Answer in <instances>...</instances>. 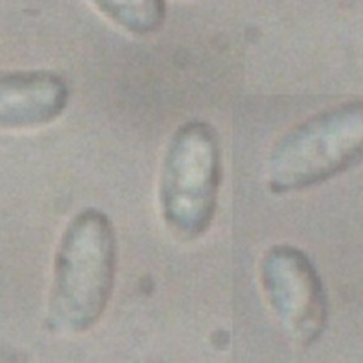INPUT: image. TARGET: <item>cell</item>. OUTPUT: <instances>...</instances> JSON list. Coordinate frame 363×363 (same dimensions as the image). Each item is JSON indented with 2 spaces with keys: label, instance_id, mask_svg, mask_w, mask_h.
Wrapping results in <instances>:
<instances>
[{
  "label": "cell",
  "instance_id": "277c9868",
  "mask_svg": "<svg viewBox=\"0 0 363 363\" xmlns=\"http://www.w3.org/2000/svg\"><path fill=\"white\" fill-rule=\"evenodd\" d=\"M267 302L285 336L298 346L316 342L326 325V296L309 258L291 245H274L261 261Z\"/></svg>",
  "mask_w": 363,
  "mask_h": 363
},
{
  "label": "cell",
  "instance_id": "5b68a950",
  "mask_svg": "<svg viewBox=\"0 0 363 363\" xmlns=\"http://www.w3.org/2000/svg\"><path fill=\"white\" fill-rule=\"evenodd\" d=\"M65 81L47 69L0 71V129H31L55 121L67 108Z\"/></svg>",
  "mask_w": 363,
  "mask_h": 363
},
{
  "label": "cell",
  "instance_id": "6da1fadb",
  "mask_svg": "<svg viewBox=\"0 0 363 363\" xmlns=\"http://www.w3.org/2000/svg\"><path fill=\"white\" fill-rule=\"evenodd\" d=\"M118 264V242L109 217L85 208L65 225L57 245L47 323L58 333L94 328L109 303Z\"/></svg>",
  "mask_w": 363,
  "mask_h": 363
},
{
  "label": "cell",
  "instance_id": "8992f818",
  "mask_svg": "<svg viewBox=\"0 0 363 363\" xmlns=\"http://www.w3.org/2000/svg\"><path fill=\"white\" fill-rule=\"evenodd\" d=\"M106 20L126 33L149 35L166 20L164 0H88Z\"/></svg>",
  "mask_w": 363,
  "mask_h": 363
},
{
  "label": "cell",
  "instance_id": "3957f363",
  "mask_svg": "<svg viewBox=\"0 0 363 363\" xmlns=\"http://www.w3.org/2000/svg\"><path fill=\"white\" fill-rule=\"evenodd\" d=\"M220 179V146L214 128L200 121L183 123L166 146L159 177L160 211L176 235L193 240L208 230Z\"/></svg>",
  "mask_w": 363,
  "mask_h": 363
},
{
  "label": "cell",
  "instance_id": "7a4b0ae2",
  "mask_svg": "<svg viewBox=\"0 0 363 363\" xmlns=\"http://www.w3.org/2000/svg\"><path fill=\"white\" fill-rule=\"evenodd\" d=\"M363 160V102H346L295 125L274 145L267 184L274 193L298 191Z\"/></svg>",
  "mask_w": 363,
  "mask_h": 363
}]
</instances>
